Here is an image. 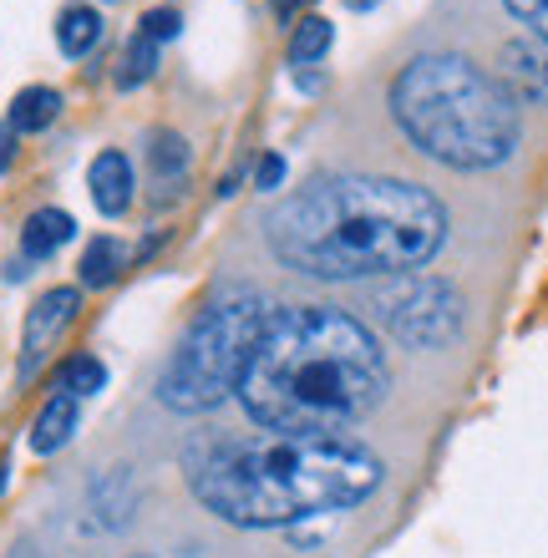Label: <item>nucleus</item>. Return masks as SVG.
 <instances>
[{"mask_svg":"<svg viewBox=\"0 0 548 558\" xmlns=\"http://www.w3.org/2000/svg\"><path fill=\"white\" fill-rule=\"evenodd\" d=\"M102 41V15L92 11V5H66L57 21V46L66 57H87L92 46Z\"/></svg>","mask_w":548,"mask_h":558,"instance_id":"nucleus-15","label":"nucleus"},{"mask_svg":"<svg viewBox=\"0 0 548 558\" xmlns=\"http://www.w3.org/2000/svg\"><path fill=\"white\" fill-rule=\"evenodd\" d=\"M76 219L66 208H36L26 223H21V254L26 259H51L61 244H72Z\"/></svg>","mask_w":548,"mask_h":558,"instance_id":"nucleus-13","label":"nucleus"},{"mask_svg":"<svg viewBox=\"0 0 548 558\" xmlns=\"http://www.w3.org/2000/svg\"><path fill=\"white\" fill-rule=\"evenodd\" d=\"M269 320L265 294L249 284H229L208 300L193 325L183 330L179 351L168 355L163 376H158V401L179 416L214 412L239 391V376L249 366L254 340Z\"/></svg>","mask_w":548,"mask_h":558,"instance_id":"nucleus-5","label":"nucleus"},{"mask_svg":"<svg viewBox=\"0 0 548 558\" xmlns=\"http://www.w3.org/2000/svg\"><path fill=\"white\" fill-rule=\"evenodd\" d=\"M76 422H82V401L72 397V391H57V397L41 407V416H36V426H31V452H61L66 441H72Z\"/></svg>","mask_w":548,"mask_h":558,"instance_id":"nucleus-12","label":"nucleus"},{"mask_svg":"<svg viewBox=\"0 0 548 558\" xmlns=\"http://www.w3.org/2000/svg\"><path fill=\"white\" fill-rule=\"evenodd\" d=\"M462 294L442 275H391L386 290H376V315L386 336L406 351H442L462 336Z\"/></svg>","mask_w":548,"mask_h":558,"instance_id":"nucleus-6","label":"nucleus"},{"mask_svg":"<svg viewBox=\"0 0 548 558\" xmlns=\"http://www.w3.org/2000/svg\"><path fill=\"white\" fill-rule=\"evenodd\" d=\"M326 51H330V21L326 15H305L295 26V36H290V61L295 66H315Z\"/></svg>","mask_w":548,"mask_h":558,"instance_id":"nucleus-17","label":"nucleus"},{"mask_svg":"<svg viewBox=\"0 0 548 558\" xmlns=\"http://www.w3.org/2000/svg\"><path fill=\"white\" fill-rule=\"evenodd\" d=\"M503 92L523 107H548V41L503 46Z\"/></svg>","mask_w":548,"mask_h":558,"instance_id":"nucleus-8","label":"nucleus"},{"mask_svg":"<svg viewBox=\"0 0 548 558\" xmlns=\"http://www.w3.org/2000/svg\"><path fill=\"white\" fill-rule=\"evenodd\" d=\"M82 284H87V290H107V284H112V279L122 275V269H127V250H122L118 239H92L87 244V254H82Z\"/></svg>","mask_w":548,"mask_h":558,"instance_id":"nucleus-16","label":"nucleus"},{"mask_svg":"<svg viewBox=\"0 0 548 558\" xmlns=\"http://www.w3.org/2000/svg\"><path fill=\"white\" fill-rule=\"evenodd\" d=\"M102 386H107V366L97 361V355H72V361L61 366V391H72L76 401L97 397Z\"/></svg>","mask_w":548,"mask_h":558,"instance_id":"nucleus-18","label":"nucleus"},{"mask_svg":"<svg viewBox=\"0 0 548 558\" xmlns=\"http://www.w3.org/2000/svg\"><path fill=\"white\" fill-rule=\"evenodd\" d=\"M275 259L310 279H376L427 265L447 239V208L422 183L330 173L269 214Z\"/></svg>","mask_w":548,"mask_h":558,"instance_id":"nucleus-2","label":"nucleus"},{"mask_svg":"<svg viewBox=\"0 0 548 558\" xmlns=\"http://www.w3.org/2000/svg\"><path fill=\"white\" fill-rule=\"evenodd\" d=\"M57 112H61V97L51 87H21L11 97L5 128H11V133H46V128L57 122Z\"/></svg>","mask_w":548,"mask_h":558,"instance_id":"nucleus-14","label":"nucleus"},{"mask_svg":"<svg viewBox=\"0 0 548 558\" xmlns=\"http://www.w3.org/2000/svg\"><path fill=\"white\" fill-rule=\"evenodd\" d=\"M179 11H168V5H158V11H148L143 21H137V36H148L153 46H163V41H173L179 36Z\"/></svg>","mask_w":548,"mask_h":558,"instance_id":"nucleus-20","label":"nucleus"},{"mask_svg":"<svg viewBox=\"0 0 548 558\" xmlns=\"http://www.w3.org/2000/svg\"><path fill=\"white\" fill-rule=\"evenodd\" d=\"M153 72H158V46H153L148 36H133V41H127V51H122L118 87H143Z\"/></svg>","mask_w":548,"mask_h":558,"instance_id":"nucleus-19","label":"nucleus"},{"mask_svg":"<svg viewBox=\"0 0 548 558\" xmlns=\"http://www.w3.org/2000/svg\"><path fill=\"white\" fill-rule=\"evenodd\" d=\"M503 5L534 31L538 41H548V0H503Z\"/></svg>","mask_w":548,"mask_h":558,"instance_id":"nucleus-21","label":"nucleus"},{"mask_svg":"<svg viewBox=\"0 0 548 558\" xmlns=\"http://www.w3.org/2000/svg\"><path fill=\"white\" fill-rule=\"evenodd\" d=\"M401 133L447 168H498L519 147V102L467 57L431 51L401 66L391 87Z\"/></svg>","mask_w":548,"mask_h":558,"instance_id":"nucleus-4","label":"nucleus"},{"mask_svg":"<svg viewBox=\"0 0 548 558\" xmlns=\"http://www.w3.org/2000/svg\"><path fill=\"white\" fill-rule=\"evenodd\" d=\"M11 158H15V133L11 128H0V173L11 168Z\"/></svg>","mask_w":548,"mask_h":558,"instance_id":"nucleus-23","label":"nucleus"},{"mask_svg":"<svg viewBox=\"0 0 548 558\" xmlns=\"http://www.w3.org/2000/svg\"><path fill=\"white\" fill-rule=\"evenodd\" d=\"M87 189H92V204L102 208L107 219H118V214H127L133 208V162H127V153H118V147H107V153H97L87 168Z\"/></svg>","mask_w":548,"mask_h":558,"instance_id":"nucleus-9","label":"nucleus"},{"mask_svg":"<svg viewBox=\"0 0 548 558\" xmlns=\"http://www.w3.org/2000/svg\"><path fill=\"white\" fill-rule=\"evenodd\" d=\"M284 183V158L280 153H265V158H259V168H254V189H280Z\"/></svg>","mask_w":548,"mask_h":558,"instance_id":"nucleus-22","label":"nucleus"},{"mask_svg":"<svg viewBox=\"0 0 548 558\" xmlns=\"http://www.w3.org/2000/svg\"><path fill=\"white\" fill-rule=\"evenodd\" d=\"M188 487L234 529H295L366 502L381 487V457L356 437H219L188 452Z\"/></svg>","mask_w":548,"mask_h":558,"instance_id":"nucleus-3","label":"nucleus"},{"mask_svg":"<svg viewBox=\"0 0 548 558\" xmlns=\"http://www.w3.org/2000/svg\"><path fill=\"white\" fill-rule=\"evenodd\" d=\"M76 310H82V290L72 284H57V290H46L36 305L26 310V336H21V376H36V366L46 361V351L61 340V330L76 320Z\"/></svg>","mask_w":548,"mask_h":558,"instance_id":"nucleus-7","label":"nucleus"},{"mask_svg":"<svg viewBox=\"0 0 548 558\" xmlns=\"http://www.w3.org/2000/svg\"><path fill=\"white\" fill-rule=\"evenodd\" d=\"M391 391L381 340L351 310L284 305L269 310L234 397L265 432L341 437Z\"/></svg>","mask_w":548,"mask_h":558,"instance_id":"nucleus-1","label":"nucleus"},{"mask_svg":"<svg viewBox=\"0 0 548 558\" xmlns=\"http://www.w3.org/2000/svg\"><path fill=\"white\" fill-rule=\"evenodd\" d=\"M87 502H92V518H97L102 529H127L133 513H137V477H133V468L102 472V477L92 483Z\"/></svg>","mask_w":548,"mask_h":558,"instance_id":"nucleus-10","label":"nucleus"},{"mask_svg":"<svg viewBox=\"0 0 548 558\" xmlns=\"http://www.w3.org/2000/svg\"><path fill=\"white\" fill-rule=\"evenodd\" d=\"M345 5H351V11H366V5H376V0H345Z\"/></svg>","mask_w":548,"mask_h":558,"instance_id":"nucleus-24","label":"nucleus"},{"mask_svg":"<svg viewBox=\"0 0 548 558\" xmlns=\"http://www.w3.org/2000/svg\"><path fill=\"white\" fill-rule=\"evenodd\" d=\"M148 168H153V183H158V204L179 198V189L188 183V143L173 128H158L148 137Z\"/></svg>","mask_w":548,"mask_h":558,"instance_id":"nucleus-11","label":"nucleus"}]
</instances>
